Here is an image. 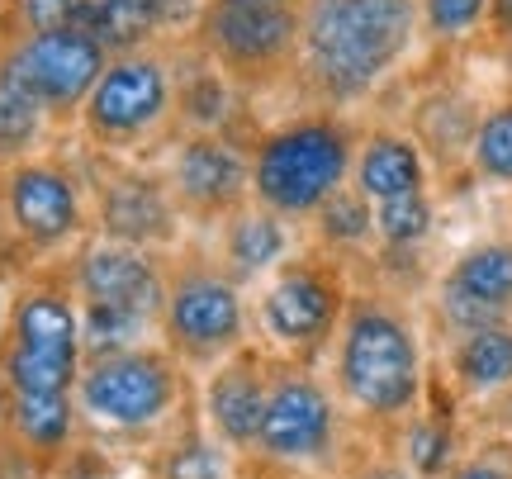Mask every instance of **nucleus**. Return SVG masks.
Instances as JSON below:
<instances>
[{"mask_svg": "<svg viewBox=\"0 0 512 479\" xmlns=\"http://www.w3.org/2000/svg\"><path fill=\"white\" fill-rule=\"evenodd\" d=\"M422 29L418 0H304L294 76L323 105L366 100Z\"/></svg>", "mask_w": 512, "mask_h": 479, "instance_id": "obj_1", "label": "nucleus"}, {"mask_svg": "<svg viewBox=\"0 0 512 479\" xmlns=\"http://www.w3.org/2000/svg\"><path fill=\"white\" fill-rule=\"evenodd\" d=\"M356 162L351 129L332 114H304L261 133L252 148V195L271 214H318Z\"/></svg>", "mask_w": 512, "mask_h": 479, "instance_id": "obj_2", "label": "nucleus"}, {"mask_svg": "<svg viewBox=\"0 0 512 479\" xmlns=\"http://www.w3.org/2000/svg\"><path fill=\"white\" fill-rule=\"evenodd\" d=\"M304 0H200L190 48L242 91H261L299 62Z\"/></svg>", "mask_w": 512, "mask_h": 479, "instance_id": "obj_3", "label": "nucleus"}, {"mask_svg": "<svg viewBox=\"0 0 512 479\" xmlns=\"http://www.w3.org/2000/svg\"><path fill=\"white\" fill-rule=\"evenodd\" d=\"M81 314L57 290H24L0 342V375L19 399H62L76 389Z\"/></svg>", "mask_w": 512, "mask_h": 479, "instance_id": "obj_4", "label": "nucleus"}, {"mask_svg": "<svg viewBox=\"0 0 512 479\" xmlns=\"http://www.w3.org/2000/svg\"><path fill=\"white\" fill-rule=\"evenodd\" d=\"M171 110H176V72L162 48H143L105 62L76 119L95 148L128 152L162 129Z\"/></svg>", "mask_w": 512, "mask_h": 479, "instance_id": "obj_5", "label": "nucleus"}, {"mask_svg": "<svg viewBox=\"0 0 512 479\" xmlns=\"http://www.w3.org/2000/svg\"><path fill=\"white\" fill-rule=\"evenodd\" d=\"M337 375L366 413H380V418L403 413L418 399V342L394 314L356 309L342 337Z\"/></svg>", "mask_w": 512, "mask_h": 479, "instance_id": "obj_6", "label": "nucleus"}, {"mask_svg": "<svg viewBox=\"0 0 512 479\" xmlns=\"http://www.w3.org/2000/svg\"><path fill=\"white\" fill-rule=\"evenodd\" d=\"M0 62L15 76L24 91L38 100V110L48 114V124L76 119L86 95L105 72L110 53L95 43L86 29H53V34H29V38H5L0 43Z\"/></svg>", "mask_w": 512, "mask_h": 479, "instance_id": "obj_7", "label": "nucleus"}, {"mask_svg": "<svg viewBox=\"0 0 512 479\" xmlns=\"http://www.w3.org/2000/svg\"><path fill=\"white\" fill-rule=\"evenodd\" d=\"M76 399L95 423L147 427L171 408L176 375L157 351H119V356L91 361V370L76 380Z\"/></svg>", "mask_w": 512, "mask_h": 479, "instance_id": "obj_8", "label": "nucleus"}, {"mask_svg": "<svg viewBox=\"0 0 512 479\" xmlns=\"http://www.w3.org/2000/svg\"><path fill=\"white\" fill-rule=\"evenodd\" d=\"M0 195H5V223L29 247H62L81 233V190L67 166L24 157V162L5 166Z\"/></svg>", "mask_w": 512, "mask_h": 479, "instance_id": "obj_9", "label": "nucleus"}, {"mask_svg": "<svg viewBox=\"0 0 512 479\" xmlns=\"http://www.w3.org/2000/svg\"><path fill=\"white\" fill-rule=\"evenodd\" d=\"M171 190L195 214H228L252 190V152L233 133H190L171 157Z\"/></svg>", "mask_w": 512, "mask_h": 479, "instance_id": "obj_10", "label": "nucleus"}, {"mask_svg": "<svg viewBox=\"0 0 512 479\" xmlns=\"http://www.w3.org/2000/svg\"><path fill=\"white\" fill-rule=\"evenodd\" d=\"M76 290L86 309H119L152 323L166 309V290L157 266L143 257V247L128 242H95L76 261Z\"/></svg>", "mask_w": 512, "mask_h": 479, "instance_id": "obj_11", "label": "nucleus"}, {"mask_svg": "<svg viewBox=\"0 0 512 479\" xmlns=\"http://www.w3.org/2000/svg\"><path fill=\"white\" fill-rule=\"evenodd\" d=\"M166 332L185 351H228L242 337V299L228 280L195 271L166 290Z\"/></svg>", "mask_w": 512, "mask_h": 479, "instance_id": "obj_12", "label": "nucleus"}, {"mask_svg": "<svg viewBox=\"0 0 512 479\" xmlns=\"http://www.w3.org/2000/svg\"><path fill=\"white\" fill-rule=\"evenodd\" d=\"M256 442L266 456L280 461H313L323 456L332 442V404L313 380H280L266 394V413H261V432Z\"/></svg>", "mask_w": 512, "mask_h": 479, "instance_id": "obj_13", "label": "nucleus"}, {"mask_svg": "<svg viewBox=\"0 0 512 479\" xmlns=\"http://www.w3.org/2000/svg\"><path fill=\"white\" fill-rule=\"evenodd\" d=\"M200 0H86V34L110 57L157 48L171 29H190Z\"/></svg>", "mask_w": 512, "mask_h": 479, "instance_id": "obj_14", "label": "nucleus"}, {"mask_svg": "<svg viewBox=\"0 0 512 479\" xmlns=\"http://www.w3.org/2000/svg\"><path fill=\"white\" fill-rule=\"evenodd\" d=\"M446 314L460 328H494V318L512 304V247L508 242H484L475 252H465L456 261V271L441 290Z\"/></svg>", "mask_w": 512, "mask_h": 479, "instance_id": "obj_15", "label": "nucleus"}, {"mask_svg": "<svg viewBox=\"0 0 512 479\" xmlns=\"http://www.w3.org/2000/svg\"><path fill=\"white\" fill-rule=\"evenodd\" d=\"M266 328L280 337V342H313L332 328V314H337V295L323 276L313 271H285L266 290Z\"/></svg>", "mask_w": 512, "mask_h": 479, "instance_id": "obj_16", "label": "nucleus"}, {"mask_svg": "<svg viewBox=\"0 0 512 479\" xmlns=\"http://www.w3.org/2000/svg\"><path fill=\"white\" fill-rule=\"evenodd\" d=\"M100 219H105V233L114 242L143 247V242L171 238L176 209H171V195L157 181H147V176H119V181L105 185Z\"/></svg>", "mask_w": 512, "mask_h": 479, "instance_id": "obj_17", "label": "nucleus"}, {"mask_svg": "<svg viewBox=\"0 0 512 479\" xmlns=\"http://www.w3.org/2000/svg\"><path fill=\"white\" fill-rule=\"evenodd\" d=\"M351 176H356V190H361L370 204L394 200V195H413V190H427V162H422V148L413 143V138H403V133H370L366 143L356 148Z\"/></svg>", "mask_w": 512, "mask_h": 479, "instance_id": "obj_18", "label": "nucleus"}, {"mask_svg": "<svg viewBox=\"0 0 512 479\" xmlns=\"http://www.w3.org/2000/svg\"><path fill=\"white\" fill-rule=\"evenodd\" d=\"M261 413H266V389H261L252 370L228 366L214 375V385H209V423L219 427L223 442L233 446L256 442Z\"/></svg>", "mask_w": 512, "mask_h": 479, "instance_id": "obj_19", "label": "nucleus"}, {"mask_svg": "<svg viewBox=\"0 0 512 479\" xmlns=\"http://www.w3.org/2000/svg\"><path fill=\"white\" fill-rule=\"evenodd\" d=\"M48 129V114L38 110V100L0 62V162L15 166L38 148V138Z\"/></svg>", "mask_w": 512, "mask_h": 479, "instance_id": "obj_20", "label": "nucleus"}, {"mask_svg": "<svg viewBox=\"0 0 512 479\" xmlns=\"http://www.w3.org/2000/svg\"><path fill=\"white\" fill-rule=\"evenodd\" d=\"M456 375L470 389L489 394V389L512 385V328H479L456 347Z\"/></svg>", "mask_w": 512, "mask_h": 479, "instance_id": "obj_21", "label": "nucleus"}, {"mask_svg": "<svg viewBox=\"0 0 512 479\" xmlns=\"http://www.w3.org/2000/svg\"><path fill=\"white\" fill-rule=\"evenodd\" d=\"M285 257V228H280V214L271 209H247L238 214V223L228 228V261L238 266L242 276H256L275 261Z\"/></svg>", "mask_w": 512, "mask_h": 479, "instance_id": "obj_22", "label": "nucleus"}, {"mask_svg": "<svg viewBox=\"0 0 512 479\" xmlns=\"http://www.w3.org/2000/svg\"><path fill=\"white\" fill-rule=\"evenodd\" d=\"M10 423H15L24 446L62 451L67 432H72V394H62V399H19V394H10Z\"/></svg>", "mask_w": 512, "mask_h": 479, "instance_id": "obj_23", "label": "nucleus"}, {"mask_svg": "<svg viewBox=\"0 0 512 479\" xmlns=\"http://www.w3.org/2000/svg\"><path fill=\"white\" fill-rule=\"evenodd\" d=\"M5 29L10 38L86 29V0H5Z\"/></svg>", "mask_w": 512, "mask_h": 479, "instance_id": "obj_24", "label": "nucleus"}, {"mask_svg": "<svg viewBox=\"0 0 512 479\" xmlns=\"http://www.w3.org/2000/svg\"><path fill=\"white\" fill-rule=\"evenodd\" d=\"M470 157H475L479 176H489V181H512V100L508 105H494V110L475 124Z\"/></svg>", "mask_w": 512, "mask_h": 479, "instance_id": "obj_25", "label": "nucleus"}, {"mask_svg": "<svg viewBox=\"0 0 512 479\" xmlns=\"http://www.w3.org/2000/svg\"><path fill=\"white\" fill-rule=\"evenodd\" d=\"M432 228V200L427 190H413V195H394V200L375 204V233L394 247H408V242H422Z\"/></svg>", "mask_w": 512, "mask_h": 479, "instance_id": "obj_26", "label": "nucleus"}, {"mask_svg": "<svg viewBox=\"0 0 512 479\" xmlns=\"http://www.w3.org/2000/svg\"><path fill=\"white\" fill-rule=\"evenodd\" d=\"M422 29L437 43H460L479 24H489V0H418Z\"/></svg>", "mask_w": 512, "mask_h": 479, "instance_id": "obj_27", "label": "nucleus"}, {"mask_svg": "<svg viewBox=\"0 0 512 479\" xmlns=\"http://www.w3.org/2000/svg\"><path fill=\"white\" fill-rule=\"evenodd\" d=\"M318 219H323V233H328L332 242H356L375 228V204H370L361 190H347V185H342V190L318 209Z\"/></svg>", "mask_w": 512, "mask_h": 479, "instance_id": "obj_28", "label": "nucleus"}, {"mask_svg": "<svg viewBox=\"0 0 512 479\" xmlns=\"http://www.w3.org/2000/svg\"><path fill=\"white\" fill-rule=\"evenodd\" d=\"M166 479H223V456L209 442H185L171 451Z\"/></svg>", "mask_w": 512, "mask_h": 479, "instance_id": "obj_29", "label": "nucleus"}, {"mask_svg": "<svg viewBox=\"0 0 512 479\" xmlns=\"http://www.w3.org/2000/svg\"><path fill=\"white\" fill-rule=\"evenodd\" d=\"M446 456H451V437L437 423H418L408 432V461H413L418 475H437L446 465Z\"/></svg>", "mask_w": 512, "mask_h": 479, "instance_id": "obj_30", "label": "nucleus"}, {"mask_svg": "<svg viewBox=\"0 0 512 479\" xmlns=\"http://www.w3.org/2000/svg\"><path fill=\"white\" fill-rule=\"evenodd\" d=\"M489 29L498 38H512V0H489Z\"/></svg>", "mask_w": 512, "mask_h": 479, "instance_id": "obj_31", "label": "nucleus"}, {"mask_svg": "<svg viewBox=\"0 0 512 479\" xmlns=\"http://www.w3.org/2000/svg\"><path fill=\"white\" fill-rule=\"evenodd\" d=\"M451 479H508L503 475V470H498V465H484V461H475V465H460L456 475Z\"/></svg>", "mask_w": 512, "mask_h": 479, "instance_id": "obj_32", "label": "nucleus"}, {"mask_svg": "<svg viewBox=\"0 0 512 479\" xmlns=\"http://www.w3.org/2000/svg\"><path fill=\"white\" fill-rule=\"evenodd\" d=\"M10 38V29H5V0H0V43Z\"/></svg>", "mask_w": 512, "mask_h": 479, "instance_id": "obj_33", "label": "nucleus"}, {"mask_svg": "<svg viewBox=\"0 0 512 479\" xmlns=\"http://www.w3.org/2000/svg\"><path fill=\"white\" fill-rule=\"evenodd\" d=\"M5 323H10V314H5V299H0V342H5Z\"/></svg>", "mask_w": 512, "mask_h": 479, "instance_id": "obj_34", "label": "nucleus"}, {"mask_svg": "<svg viewBox=\"0 0 512 479\" xmlns=\"http://www.w3.org/2000/svg\"><path fill=\"white\" fill-rule=\"evenodd\" d=\"M370 479H408V475H399V470H380V475H370Z\"/></svg>", "mask_w": 512, "mask_h": 479, "instance_id": "obj_35", "label": "nucleus"}, {"mask_svg": "<svg viewBox=\"0 0 512 479\" xmlns=\"http://www.w3.org/2000/svg\"><path fill=\"white\" fill-rule=\"evenodd\" d=\"M0 233H5V195H0Z\"/></svg>", "mask_w": 512, "mask_h": 479, "instance_id": "obj_36", "label": "nucleus"}]
</instances>
